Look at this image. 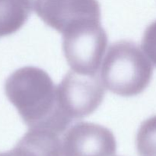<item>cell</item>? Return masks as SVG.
Listing matches in <instances>:
<instances>
[{
    "mask_svg": "<svg viewBox=\"0 0 156 156\" xmlns=\"http://www.w3.org/2000/svg\"><path fill=\"white\" fill-rule=\"evenodd\" d=\"M5 92L29 128L61 134L73 121L61 108L57 87L42 69L24 66L15 70L6 79Z\"/></svg>",
    "mask_w": 156,
    "mask_h": 156,
    "instance_id": "obj_1",
    "label": "cell"
},
{
    "mask_svg": "<svg viewBox=\"0 0 156 156\" xmlns=\"http://www.w3.org/2000/svg\"><path fill=\"white\" fill-rule=\"evenodd\" d=\"M153 66L136 44L120 41L110 46L101 70L105 86L122 97H133L146 89Z\"/></svg>",
    "mask_w": 156,
    "mask_h": 156,
    "instance_id": "obj_2",
    "label": "cell"
},
{
    "mask_svg": "<svg viewBox=\"0 0 156 156\" xmlns=\"http://www.w3.org/2000/svg\"><path fill=\"white\" fill-rule=\"evenodd\" d=\"M108 46V36L101 22L92 23L62 34V50L72 70L97 73Z\"/></svg>",
    "mask_w": 156,
    "mask_h": 156,
    "instance_id": "obj_3",
    "label": "cell"
},
{
    "mask_svg": "<svg viewBox=\"0 0 156 156\" xmlns=\"http://www.w3.org/2000/svg\"><path fill=\"white\" fill-rule=\"evenodd\" d=\"M59 105L71 120L82 119L93 114L101 105L105 94L96 74L68 72L57 86Z\"/></svg>",
    "mask_w": 156,
    "mask_h": 156,
    "instance_id": "obj_4",
    "label": "cell"
},
{
    "mask_svg": "<svg viewBox=\"0 0 156 156\" xmlns=\"http://www.w3.org/2000/svg\"><path fill=\"white\" fill-rule=\"evenodd\" d=\"M33 10L47 25L62 34L101 22L98 0H34Z\"/></svg>",
    "mask_w": 156,
    "mask_h": 156,
    "instance_id": "obj_5",
    "label": "cell"
},
{
    "mask_svg": "<svg viewBox=\"0 0 156 156\" xmlns=\"http://www.w3.org/2000/svg\"><path fill=\"white\" fill-rule=\"evenodd\" d=\"M117 142L108 128L94 123L79 122L70 126L62 141V156H113Z\"/></svg>",
    "mask_w": 156,
    "mask_h": 156,
    "instance_id": "obj_6",
    "label": "cell"
},
{
    "mask_svg": "<svg viewBox=\"0 0 156 156\" xmlns=\"http://www.w3.org/2000/svg\"><path fill=\"white\" fill-rule=\"evenodd\" d=\"M32 11V0H0V38L19 30Z\"/></svg>",
    "mask_w": 156,
    "mask_h": 156,
    "instance_id": "obj_7",
    "label": "cell"
},
{
    "mask_svg": "<svg viewBox=\"0 0 156 156\" xmlns=\"http://www.w3.org/2000/svg\"><path fill=\"white\" fill-rule=\"evenodd\" d=\"M59 134L45 129L30 128L17 143L34 156H62Z\"/></svg>",
    "mask_w": 156,
    "mask_h": 156,
    "instance_id": "obj_8",
    "label": "cell"
},
{
    "mask_svg": "<svg viewBox=\"0 0 156 156\" xmlns=\"http://www.w3.org/2000/svg\"><path fill=\"white\" fill-rule=\"evenodd\" d=\"M139 156H156V115L143 121L136 138Z\"/></svg>",
    "mask_w": 156,
    "mask_h": 156,
    "instance_id": "obj_9",
    "label": "cell"
},
{
    "mask_svg": "<svg viewBox=\"0 0 156 156\" xmlns=\"http://www.w3.org/2000/svg\"><path fill=\"white\" fill-rule=\"evenodd\" d=\"M142 48L156 66V21L149 24L145 30L142 40Z\"/></svg>",
    "mask_w": 156,
    "mask_h": 156,
    "instance_id": "obj_10",
    "label": "cell"
},
{
    "mask_svg": "<svg viewBox=\"0 0 156 156\" xmlns=\"http://www.w3.org/2000/svg\"><path fill=\"white\" fill-rule=\"evenodd\" d=\"M0 156H34L30 152L21 147L19 145L16 144V146L12 150L7 152H0Z\"/></svg>",
    "mask_w": 156,
    "mask_h": 156,
    "instance_id": "obj_11",
    "label": "cell"
}]
</instances>
